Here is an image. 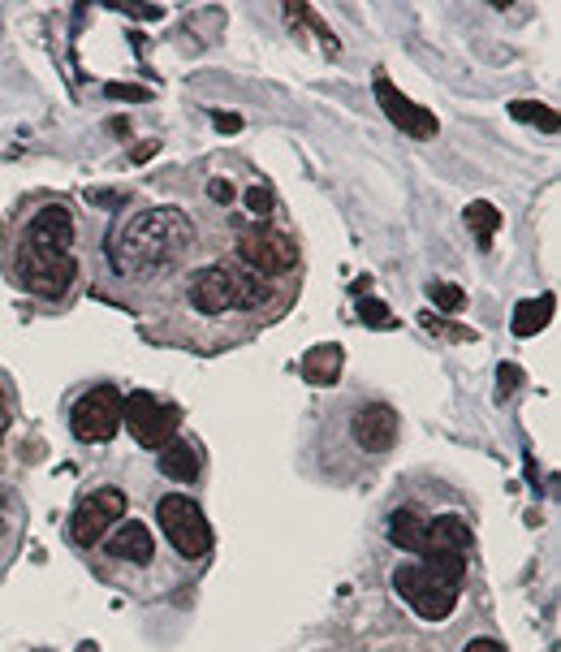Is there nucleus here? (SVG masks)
Returning a JSON list of instances; mask_svg holds the SVG:
<instances>
[{
	"instance_id": "obj_1",
	"label": "nucleus",
	"mask_w": 561,
	"mask_h": 652,
	"mask_svg": "<svg viewBox=\"0 0 561 652\" xmlns=\"http://www.w3.org/2000/svg\"><path fill=\"white\" fill-rule=\"evenodd\" d=\"M190 242V221L177 212V208H152V212H139L121 237H117V264L130 268V273H147L156 264H168L186 251Z\"/></svg>"
},
{
	"instance_id": "obj_2",
	"label": "nucleus",
	"mask_w": 561,
	"mask_h": 652,
	"mask_svg": "<svg viewBox=\"0 0 561 652\" xmlns=\"http://www.w3.org/2000/svg\"><path fill=\"white\" fill-rule=\"evenodd\" d=\"M397 593L402 600L424 618V622H441L453 614V605H458V593H462V579H453L446 571H437V566H428V562H406L402 571H397Z\"/></svg>"
},
{
	"instance_id": "obj_3",
	"label": "nucleus",
	"mask_w": 561,
	"mask_h": 652,
	"mask_svg": "<svg viewBox=\"0 0 561 652\" xmlns=\"http://www.w3.org/2000/svg\"><path fill=\"white\" fill-rule=\"evenodd\" d=\"M156 519H161V532L168 535V544H173L177 553H186V557H204V553L212 549V528H208L204 510H199L190 497H182V493L161 497Z\"/></svg>"
},
{
	"instance_id": "obj_4",
	"label": "nucleus",
	"mask_w": 561,
	"mask_h": 652,
	"mask_svg": "<svg viewBox=\"0 0 561 652\" xmlns=\"http://www.w3.org/2000/svg\"><path fill=\"white\" fill-rule=\"evenodd\" d=\"M238 255H242V264H246L251 273H260V277H268V273H289V268L298 264L294 237L273 230V225H264V221H255L251 230L238 234Z\"/></svg>"
},
{
	"instance_id": "obj_5",
	"label": "nucleus",
	"mask_w": 561,
	"mask_h": 652,
	"mask_svg": "<svg viewBox=\"0 0 561 652\" xmlns=\"http://www.w3.org/2000/svg\"><path fill=\"white\" fill-rule=\"evenodd\" d=\"M121 402L125 394L112 389V385H96L91 394H82L74 402V416H69V428L78 441H109L112 432L121 428Z\"/></svg>"
},
{
	"instance_id": "obj_6",
	"label": "nucleus",
	"mask_w": 561,
	"mask_h": 652,
	"mask_svg": "<svg viewBox=\"0 0 561 652\" xmlns=\"http://www.w3.org/2000/svg\"><path fill=\"white\" fill-rule=\"evenodd\" d=\"M121 419H125L130 436H134L139 445H147V450L168 445V441H173V428H177V411L165 407L156 394H130V398L121 402Z\"/></svg>"
},
{
	"instance_id": "obj_7",
	"label": "nucleus",
	"mask_w": 561,
	"mask_h": 652,
	"mask_svg": "<svg viewBox=\"0 0 561 652\" xmlns=\"http://www.w3.org/2000/svg\"><path fill=\"white\" fill-rule=\"evenodd\" d=\"M74 255L69 251H26L22 259V286L40 298H56L74 281Z\"/></svg>"
},
{
	"instance_id": "obj_8",
	"label": "nucleus",
	"mask_w": 561,
	"mask_h": 652,
	"mask_svg": "<svg viewBox=\"0 0 561 652\" xmlns=\"http://www.w3.org/2000/svg\"><path fill=\"white\" fill-rule=\"evenodd\" d=\"M121 515H125V493H121V488H100V493H91V497L74 510V540H78V544H96Z\"/></svg>"
},
{
	"instance_id": "obj_9",
	"label": "nucleus",
	"mask_w": 561,
	"mask_h": 652,
	"mask_svg": "<svg viewBox=\"0 0 561 652\" xmlns=\"http://www.w3.org/2000/svg\"><path fill=\"white\" fill-rule=\"evenodd\" d=\"M376 104L385 109V118H389L397 130H406V134H415V139H432V134H437V118H432L428 109L410 104L385 74H376Z\"/></svg>"
},
{
	"instance_id": "obj_10",
	"label": "nucleus",
	"mask_w": 561,
	"mask_h": 652,
	"mask_svg": "<svg viewBox=\"0 0 561 652\" xmlns=\"http://www.w3.org/2000/svg\"><path fill=\"white\" fill-rule=\"evenodd\" d=\"M397 411L385 407V402H372V407H359L354 419H350V432H354V441H359V450H367V454H385L393 450V441H397Z\"/></svg>"
},
{
	"instance_id": "obj_11",
	"label": "nucleus",
	"mask_w": 561,
	"mask_h": 652,
	"mask_svg": "<svg viewBox=\"0 0 561 652\" xmlns=\"http://www.w3.org/2000/svg\"><path fill=\"white\" fill-rule=\"evenodd\" d=\"M190 307L195 311H204V316H221L233 307V286H229V268L224 264H208V268H199L195 277H190Z\"/></svg>"
},
{
	"instance_id": "obj_12",
	"label": "nucleus",
	"mask_w": 561,
	"mask_h": 652,
	"mask_svg": "<svg viewBox=\"0 0 561 652\" xmlns=\"http://www.w3.org/2000/svg\"><path fill=\"white\" fill-rule=\"evenodd\" d=\"M69 242H74V217L61 203L40 208L26 230V251H69Z\"/></svg>"
},
{
	"instance_id": "obj_13",
	"label": "nucleus",
	"mask_w": 561,
	"mask_h": 652,
	"mask_svg": "<svg viewBox=\"0 0 561 652\" xmlns=\"http://www.w3.org/2000/svg\"><path fill=\"white\" fill-rule=\"evenodd\" d=\"M471 549V528L458 515H437L424 528V553L419 557H466Z\"/></svg>"
},
{
	"instance_id": "obj_14",
	"label": "nucleus",
	"mask_w": 561,
	"mask_h": 652,
	"mask_svg": "<svg viewBox=\"0 0 561 652\" xmlns=\"http://www.w3.org/2000/svg\"><path fill=\"white\" fill-rule=\"evenodd\" d=\"M152 532L143 528V523H121L117 532L109 535V553L112 557H125V562H152Z\"/></svg>"
},
{
	"instance_id": "obj_15",
	"label": "nucleus",
	"mask_w": 561,
	"mask_h": 652,
	"mask_svg": "<svg viewBox=\"0 0 561 652\" xmlns=\"http://www.w3.org/2000/svg\"><path fill=\"white\" fill-rule=\"evenodd\" d=\"M224 268H229V286H233V307H242V311L264 307L268 286H264V277H260V273H251L246 264H224Z\"/></svg>"
},
{
	"instance_id": "obj_16",
	"label": "nucleus",
	"mask_w": 561,
	"mask_h": 652,
	"mask_svg": "<svg viewBox=\"0 0 561 652\" xmlns=\"http://www.w3.org/2000/svg\"><path fill=\"white\" fill-rule=\"evenodd\" d=\"M341 346H311L307 358H302V380L307 385H337V376H341Z\"/></svg>"
},
{
	"instance_id": "obj_17",
	"label": "nucleus",
	"mask_w": 561,
	"mask_h": 652,
	"mask_svg": "<svg viewBox=\"0 0 561 652\" xmlns=\"http://www.w3.org/2000/svg\"><path fill=\"white\" fill-rule=\"evenodd\" d=\"M549 320H553V295L522 298V302L514 307V338H536Z\"/></svg>"
},
{
	"instance_id": "obj_18",
	"label": "nucleus",
	"mask_w": 561,
	"mask_h": 652,
	"mask_svg": "<svg viewBox=\"0 0 561 652\" xmlns=\"http://www.w3.org/2000/svg\"><path fill=\"white\" fill-rule=\"evenodd\" d=\"M424 528H428V519L424 515H415V510H397L389 519V540L402 549V553H424Z\"/></svg>"
},
{
	"instance_id": "obj_19",
	"label": "nucleus",
	"mask_w": 561,
	"mask_h": 652,
	"mask_svg": "<svg viewBox=\"0 0 561 652\" xmlns=\"http://www.w3.org/2000/svg\"><path fill=\"white\" fill-rule=\"evenodd\" d=\"M161 472L168 479H195L199 475V450L190 445V441H168L165 450H161Z\"/></svg>"
},
{
	"instance_id": "obj_20",
	"label": "nucleus",
	"mask_w": 561,
	"mask_h": 652,
	"mask_svg": "<svg viewBox=\"0 0 561 652\" xmlns=\"http://www.w3.org/2000/svg\"><path fill=\"white\" fill-rule=\"evenodd\" d=\"M466 225H471V234L480 237V246H493V237H497V230H502V212H497L493 203L475 199V203L466 208Z\"/></svg>"
},
{
	"instance_id": "obj_21",
	"label": "nucleus",
	"mask_w": 561,
	"mask_h": 652,
	"mask_svg": "<svg viewBox=\"0 0 561 652\" xmlns=\"http://www.w3.org/2000/svg\"><path fill=\"white\" fill-rule=\"evenodd\" d=\"M509 113L518 121H531V125H540V130H558V113L549 109V104H531V100H514L509 104Z\"/></svg>"
},
{
	"instance_id": "obj_22",
	"label": "nucleus",
	"mask_w": 561,
	"mask_h": 652,
	"mask_svg": "<svg viewBox=\"0 0 561 652\" xmlns=\"http://www.w3.org/2000/svg\"><path fill=\"white\" fill-rule=\"evenodd\" d=\"M432 302H437L441 311H462V307H466V295H462L453 281H432Z\"/></svg>"
},
{
	"instance_id": "obj_23",
	"label": "nucleus",
	"mask_w": 561,
	"mask_h": 652,
	"mask_svg": "<svg viewBox=\"0 0 561 652\" xmlns=\"http://www.w3.org/2000/svg\"><path fill=\"white\" fill-rule=\"evenodd\" d=\"M359 316H363L372 329H389V324H393L389 307H385L381 298H363V302H359Z\"/></svg>"
},
{
	"instance_id": "obj_24",
	"label": "nucleus",
	"mask_w": 561,
	"mask_h": 652,
	"mask_svg": "<svg viewBox=\"0 0 561 652\" xmlns=\"http://www.w3.org/2000/svg\"><path fill=\"white\" fill-rule=\"evenodd\" d=\"M246 208H251L255 217L268 212V208H273V190H268V186H251V190H246Z\"/></svg>"
},
{
	"instance_id": "obj_25",
	"label": "nucleus",
	"mask_w": 561,
	"mask_h": 652,
	"mask_svg": "<svg viewBox=\"0 0 561 652\" xmlns=\"http://www.w3.org/2000/svg\"><path fill=\"white\" fill-rule=\"evenodd\" d=\"M208 195H212L217 203H233V195H238V190H233V181L212 178V181H208Z\"/></svg>"
},
{
	"instance_id": "obj_26",
	"label": "nucleus",
	"mask_w": 561,
	"mask_h": 652,
	"mask_svg": "<svg viewBox=\"0 0 561 652\" xmlns=\"http://www.w3.org/2000/svg\"><path fill=\"white\" fill-rule=\"evenodd\" d=\"M109 96L112 100H147V91H139V87H121V82H109Z\"/></svg>"
},
{
	"instance_id": "obj_27",
	"label": "nucleus",
	"mask_w": 561,
	"mask_h": 652,
	"mask_svg": "<svg viewBox=\"0 0 561 652\" xmlns=\"http://www.w3.org/2000/svg\"><path fill=\"white\" fill-rule=\"evenodd\" d=\"M497 380H502V389H514V385L522 380V372H518V367H502V372H497Z\"/></svg>"
},
{
	"instance_id": "obj_28",
	"label": "nucleus",
	"mask_w": 561,
	"mask_h": 652,
	"mask_svg": "<svg viewBox=\"0 0 561 652\" xmlns=\"http://www.w3.org/2000/svg\"><path fill=\"white\" fill-rule=\"evenodd\" d=\"M217 130L233 134V130H242V118H233V113H217Z\"/></svg>"
},
{
	"instance_id": "obj_29",
	"label": "nucleus",
	"mask_w": 561,
	"mask_h": 652,
	"mask_svg": "<svg viewBox=\"0 0 561 652\" xmlns=\"http://www.w3.org/2000/svg\"><path fill=\"white\" fill-rule=\"evenodd\" d=\"M462 652H505V649L497 644V640H471V644H466Z\"/></svg>"
},
{
	"instance_id": "obj_30",
	"label": "nucleus",
	"mask_w": 561,
	"mask_h": 652,
	"mask_svg": "<svg viewBox=\"0 0 561 652\" xmlns=\"http://www.w3.org/2000/svg\"><path fill=\"white\" fill-rule=\"evenodd\" d=\"M0 419H4V398H0Z\"/></svg>"
}]
</instances>
